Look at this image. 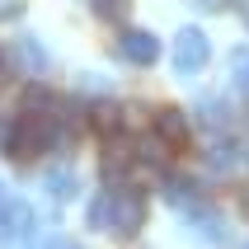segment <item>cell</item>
I'll return each mask as SVG.
<instances>
[{"mask_svg":"<svg viewBox=\"0 0 249 249\" xmlns=\"http://www.w3.org/2000/svg\"><path fill=\"white\" fill-rule=\"evenodd\" d=\"M5 61H10V56H5V47H0V75H5Z\"/></svg>","mask_w":249,"mask_h":249,"instance_id":"17","label":"cell"},{"mask_svg":"<svg viewBox=\"0 0 249 249\" xmlns=\"http://www.w3.org/2000/svg\"><path fill=\"white\" fill-rule=\"evenodd\" d=\"M231 85H235L240 94L249 99V47H245V42L231 52Z\"/></svg>","mask_w":249,"mask_h":249,"instance_id":"13","label":"cell"},{"mask_svg":"<svg viewBox=\"0 0 249 249\" xmlns=\"http://www.w3.org/2000/svg\"><path fill=\"white\" fill-rule=\"evenodd\" d=\"M207 61H212L207 33L197 24H183L179 33H174V71H179V75H197V71H207Z\"/></svg>","mask_w":249,"mask_h":249,"instance_id":"2","label":"cell"},{"mask_svg":"<svg viewBox=\"0 0 249 249\" xmlns=\"http://www.w3.org/2000/svg\"><path fill=\"white\" fill-rule=\"evenodd\" d=\"M160 193H165L169 207H179V212H193V207L207 202V188L197 179H188V174H165V179H160Z\"/></svg>","mask_w":249,"mask_h":249,"instance_id":"7","label":"cell"},{"mask_svg":"<svg viewBox=\"0 0 249 249\" xmlns=\"http://www.w3.org/2000/svg\"><path fill=\"white\" fill-rule=\"evenodd\" d=\"M85 118H89V132H94V137H113V132L127 127V104H118L113 94L85 99Z\"/></svg>","mask_w":249,"mask_h":249,"instance_id":"5","label":"cell"},{"mask_svg":"<svg viewBox=\"0 0 249 249\" xmlns=\"http://www.w3.org/2000/svg\"><path fill=\"white\" fill-rule=\"evenodd\" d=\"M245 160H249V151H245Z\"/></svg>","mask_w":249,"mask_h":249,"instance_id":"19","label":"cell"},{"mask_svg":"<svg viewBox=\"0 0 249 249\" xmlns=\"http://www.w3.org/2000/svg\"><path fill=\"white\" fill-rule=\"evenodd\" d=\"M38 235V212L24 197H5L0 202V245L5 240H33Z\"/></svg>","mask_w":249,"mask_h":249,"instance_id":"3","label":"cell"},{"mask_svg":"<svg viewBox=\"0 0 249 249\" xmlns=\"http://www.w3.org/2000/svg\"><path fill=\"white\" fill-rule=\"evenodd\" d=\"M10 61L19 71H28V75H42V71L52 66V56H47V47H42L33 33H19V38L10 42Z\"/></svg>","mask_w":249,"mask_h":249,"instance_id":"8","label":"cell"},{"mask_svg":"<svg viewBox=\"0 0 249 249\" xmlns=\"http://www.w3.org/2000/svg\"><path fill=\"white\" fill-rule=\"evenodd\" d=\"M5 197H10V193H5V183H0V202H5Z\"/></svg>","mask_w":249,"mask_h":249,"instance_id":"18","label":"cell"},{"mask_svg":"<svg viewBox=\"0 0 249 249\" xmlns=\"http://www.w3.org/2000/svg\"><path fill=\"white\" fill-rule=\"evenodd\" d=\"M42 188H47L52 202H71V197L80 193V179H75V169H71V165H52L47 174H42Z\"/></svg>","mask_w":249,"mask_h":249,"instance_id":"9","label":"cell"},{"mask_svg":"<svg viewBox=\"0 0 249 249\" xmlns=\"http://www.w3.org/2000/svg\"><path fill=\"white\" fill-rule=\"evenodd\" d=\"M108 183V179H104ZM146 226V193H141L132 179H123V183H113V235H123V240H132Z\"/></svg>","mask_w":249,"mask_h":249,"instance_id":"1","label":"cell"},{"mask_svg":"<svg viewBox=\"0 0 249 249\" xmlns=\"http://www.w3.org/2000/svg\"><path fill=\"white\" fill-rule=\"evenodd\" d=\"M89 226H94V231H108L113 226V183H104L94 193V202H89Z\"/></svg>","mask_w":249,"mask_h":249,"instance_id":"12","label":"cell"},{"mask_svg":"<svg viewBox=\"0 0 249 249\" xmlns=\"http://www.w3.org/2000/svg\"><path fill=\"white\" fill-rule=\"evenodd\" d=\"M118 56L132 61V66H155L160 61V38H155L151 28H127L118 33Z\"/></svg>","mask_w":249,"mask_h":249,"instance_id":"4","label":"cell"},{"mask_svg":"<svg viewBox=\"0 0 249 249\" xmlns=\"http://www.w3.org/2000/svg\"><path fill=\"white\" fill-rule=\"evenodd\" d=\"M10 137H14V118H0V155L10 151Z\"/></svg>","mask_w":249,"mask_h":249,"instance_id":"15","label":"cell"},{"mask_svg":"<svg viewBox=\"0 0 249 249\" xmlns=\"http://www.w3.org/2000/svg\"><path fill=\"white\" fill-rule=\"evenodd\" d=\"M235 160H240V146H235V141H216V146L207 151V165L212 169H235Z\"/></svg>","mask_w":249,"mask_h":249,"instance_id":"14","label":"cell"},{"mask_svg":"<svg viewBox=\"0 0 249 249\" xmlns=\"http://www.w3.org/2000/svg\"><path fill=\"white\" fill-rule=\"evenodd\" d=\"M89 5H94V19H99V24L123 28L127 19H132V0H89Z\"/></svg>","mask_w":249,"mask_h":249,"instance_id":"11","label":"cell"},{"mask_svg":"<svg viewBox=\"0 0 249 249\" xmlns=\"http://www.w3.org/2000/svg\"><path fill=\"white\" fill-rule=\"evenodd\" d=\"M197 123L207 127V132H226L231 127V108H226L221 99H197Z\"/></svg>","mask_w":249,"mask_h":249,"instance_id":"10","label":"cell"},{"mask_svg":"<svg viewBox=\"0 0 249 249\" xmlns=\"http://www.w3.org/2000/svg\"><path fill=\"white\" fill-rule=\"evenodd\" d=\"M151 132H160L174 151H188V141H193V123H188V113H183L179 104H160V108H155Z\"/></svg>","mask_w":249,"mask_h":249,"instance_id":"6","label":"cell"},{"mask_svg":"<svg viewBox=\"0 0 249 249\" xmlns=\"http://www.w3.org/2000/svg\"><path fill=\"white\" fill-rule=\"evenodd\" d=\"M240 212H245V221H249V183H245V193H240Z\"/></svg>","mask_w":249,"mask_h":249,"instance_id":"16","label":"cell"}]
</instances>
